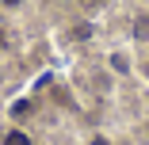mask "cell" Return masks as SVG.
I'll list each match as a JSON object with an SVG mask.
<instances>
[{"instance_id":"7a4b0ae2","label":"cell","mask_w":149,"mask_h":145,"mask_svg":"<svg viewBox=\"0 0 149 145\" xmlns=\"http://www.w3.org/2000/svg\"><path fill=\"white\" fill-rule=\"evenodd\" d=\"M4 145H31V137L23 130H12V134H4Z\"/></svg>"},{"instance_id":"277c9868","label":"cell","mask_w":149,"mask_h":145,"mask_svg":"<svg viewBox=\"0 0 149 145\" xmlns=\"http://www.w3.org/2000/svg\"><path fill=\"white\" fill-rule=\"evenodd\" d=\"M4 4H12V8H15V4H23V0H4Z\"/></svg>"},{"instance_id":"3957f363","label":"cell","mask_w":149,"mask_h":145,"mask_svg":"<svg viewBox=\"0 0 149 145\" xmlns=\"http://www.w3.org/2000/svg\"><path fill=\"white\" fill-rule=\"evenodd\" d=\"M92 145H107V137H96V141H92Z\"/></svg>"},{"instance_id":"6da1fadb","label":"cell","mask_w":149,"mask_h":145,"mask_svg":"<svg viewBox=\"0 0 149 145\" xmlns=\"http://www.w3.org/2000/svg\"><path fill=\"white\" fill-rule=\"evenodd\" d=\"M134 38L149 42V15H138V19H134Z\"/></svg>"},{"instance_id":"5b68a950","label":"cell","mask_w":149,"mask_h":145,"mask_svg":"<svg viewBox=\"0 0 149 145\" xmlns=\"http://www.w3.org/2000/svg\"><path fill=\"white\" fill-rule=\"evenodd\" d=\"M0 42H4V35H0Z\"/></svg>"}]
</instances>
